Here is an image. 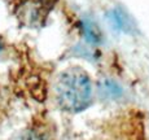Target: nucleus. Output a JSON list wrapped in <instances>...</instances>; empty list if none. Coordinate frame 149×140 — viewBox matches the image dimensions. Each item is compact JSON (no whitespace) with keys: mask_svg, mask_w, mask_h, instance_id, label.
I'll return each instance as SVG.
<instances>
[{"mask_svg":"<svg viewBox=\"0 0 149 140\" xmlns=\"http://www.w3.org/2000/svg\"><path fill=\"white\" fill-rule=\"evenodd\" d=\"M73 53L75 56L84 57L87 60H93L99 56V52L95 51L93 45H91V44H77L73 48Z\"/></svg>","mask_w":149,"mask_h":140,"instance_id":"0eeeda50","label":"nucleus"},{"mask_svg":"<svg viewBox=\"0 0 149 140\" xmlns=\"http://www.w3.org/2000/svg\"><path fill=\"white\" fill-rule=\"evenodd\" d=\"M53 4L54 0H18L17 18L29 27H36L45 21Z\"/></svg>","mask_w":149,"mask_h":140,"instance_id":"f03ea898","label":"nucleus"},{"mask_svg":"<svg viewBox=\"0 0 149 140\" xmlns=\"http://www.w3.org/2000/svg\"><path fill=\"white\" fill-rule=\"evenodd\" d=\"M79 30H81L82 36L84 38V40L87 42V44L91 45H100L104 42V35L100 26L90 17H83L81 21L78 22Z\"/></svg>","mask_w":149,"mask_h":140,"instance_id":"7ed1b4c3","label":"nucleus"},{"mask_svg":"<svg viewBox=\"0 0 149 140\" xmlns=\"http://www.w3.org/2000/svg\"><path fill=\"white\" fill-rule=\"evenodd\" d=\"M92 81L82 68H69L58 74L53 86V98L60 109L79 113L92 102Z\"/></svg>","mask_w":149,"mask_h":140,"instance_id":"f257e3e1","label":"nucleus"},{"mask_svg":"<svg viewBox=\"0 0 149 140\" xmlns=\"http://www.w3.org/2000/svg\"><path fill=\"white\" fill-rule=\"evenodd\" d=\"M109 22L113 27H116L117 30L122 31L125 34H134L136 31V25L132 21V18L130 17L126 10H123L122 8L117 7L113 8L110 12L108 13Z\"/></svg>","mask_w":149,"mask_h":140,"instance_id":"20e7f679","label":"nucleus"},{"mask_svg":"<svg viewBox=\"0 0 149 140\" xmlns=\"http://www.w3.org/2000/svg\"><path fill=\"white\" fill-rule=\"evenodd\" d=\"M10 140H53V136L48 128L33 126L24 128Z\"/></svg>","mask_w":149,"mask_h":140,"instance_id":"423d86ee","label":"nucleus"},{"mask_svg":"<svg viewBox=\"0 0 149 140\" xmlns=\"http://www.w3.org/2000/svg\"><path fill=\"white\" fill-rule=\"evenodd\" d=\"M1 49H3V42H1V39H0V52H1Z\"/></svg>","mask_w":149,"mask_h":140,"instance_id":"6e6552de","label":"nucleus"},{"mask_svg":"<svg viewBox=\"0 0 149 140\" xmlns=\"http://www.w3.org/2000/svg\"><path fill=\"white\" fill-rule=\"evenodd\" d=\"M97 91L101 99L108 100V101H116V100H121L125 95V90L117 81L110 78H105L99 82L97 86Z\"/></svg>","mask_w":149,"mask_h":140,"instance_id":"39448f33","label":"nucleus"}]
</instances>
